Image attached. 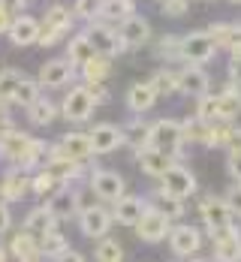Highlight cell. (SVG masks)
<instances>
[{
	"label": "cell",
	"instance_id": "obj_21",
	"mask_svg": "<svg viewBox=\"0 0 241 262\" xmlns=\"http://www.w3.org/2000/svg\"><path fill=\"white\" fill-rule=\"evenodd\" d=\"M205 33H208V39L214 42V49H229L232 54H241V27H235V25H211Z\"/></svg>",
	"mask_w": 241,
	"mask_h": 262
},
{
	"label": "cell",
	"instance_id": "obj_7",
	"mask_svg": "<svg viewBox=\"0 0 241 262\" xmlns=\"http://www.w3.org/2000/svg\"><path fill=\"white\" fill-rule=\"evenodd\" d=\"M70 9L67 6H52L49 12H46V25L39 27V39L36 42H42V46H54L67 30H70Z\"/></svg>",
	"mask_w": 241,
	"mask_h": 262
},
{
	"label": "cell",
	"instance_id": "obj_6",
	"mask_svg": "<svg viewBox=\"0 0 241 262\" xmlns=\"http://www.w3.org/2000/svg\"><path fill=\"white\" fill-rule=\"evenodd\" d=\"M91 193L103 202H118V199L127 196L124 193V178L118 172H108V169H97L91 175Z\"/></svg>",
	"mask_w": 241,
	"mask_h": 262
},
{
	"label": "cell",
	"instance_id": "obj_28",
	"mask_svg": "<svg viewBox=\"0 0 241 262\" xmlns=\"http://www.w3.org/2000/svg\"><path fill=\"white\" fill-rule=\"evenodd\" d=\"M27 190H30V181H27L18 169H15V172H9V175L3 178V184H0V196H3L6 202H15V199H21Z\"/></svg>",
	"mask_w": 241,
	"mask_h": 262
},
{
	"label": "cell",
	"instance_id": "obj_38",
	"mask_svg": "<svg viewBox=\"0 0 241 262\" xmlns=\"http://www.w3.org/2000/svg\"><path fill=\"white\" fill-rule=\"evenodd\" d=\"M148 130H151V127H148V124H142V121L136 118V121H130V127H127V130H121V133H124V142H127V145H133L136 151H139V148H145V145H148Z\"/></svg>",
	"mask_w": 241,
	"mask_h": 262
},
{
	"label": "cell",
	"instance_id": "obj_36",
	"mask_svg": "<svg viewBox=\"0 0 241 262\" xmlns=\"http://www.w3.org/2000/svg\"><path fill=\"white\" fill-rule=\"evenodd\" d=\"M81 76H84L87 84H103V79L108 76V57L97 54L94 60H87V63L81 67Z\"/></svg>",
	"mask_w": 241,
	"mask_h": 262
},
{
	"label": "cell",
	"instance_id": "obj_54",
	"mask_svg": "<svg viewBox=\"0 0 241 262\" xmlns=\"http://www.w3.org/2000/svg\"><path fill=\"white\" fill-rule=\"evenodd\" d=\"M57 262H84V256H81V253H76V250H67L63 256H57Z\"/></svg>",
	"mask_w": 241,
	"mask_h": 262
},
{
	"label": "cell",
	"instance_id": "obj_5",
	"mask_svg": "<svg viewBox=\"0 0 241 262\" xmlns=\"http://www.w3.org/2000/svg\"><path fill=\"white\" fill-rule=\"evenodd\" d=\"M91 154H94V151H91L87 133H67V136L60 139V145L49 151V163H52V160H73V163H81V160H87Z\"/></svg>",
	"mask_w": 241,
	"mask_h": 262
},
{
	"label": "cell",
	"instance_id": "obj_45",
	"mask_svg": "<svg viewBox=\"0 0 241 262\" xmlns=\"http://www.w3.org/2000/svg\"><path fill=\"white\" fill-rule=\"evenodd\" d=\"M178 49H181V36H163L160 46H157V54L166 57V60H175L178 57Z\"/></svg>",
	"mask_w": 241,
	"mask_h": 262
},
{
	"label": "cell",
	"instance_id": "obj_1",
	"mask_svg": "<svg viewBox=\"0 0 241 262\" xmlns=\"http://www.w3.org/2000/svg\"><path fill=\"white\" fill-rule=\"evenodd\" d=\"M0 154L9 160V163H15V166H18V172H25V169L36 166V163L42 160L46 148H42V142H39V139L12 130L9 124H0Z\"/></svg>",
	"mask_w": 241,
	"mask_h": 262
},
{
	"label": "cell",
	"instance_id": "obj_35",
	"mask_svg": "<svg viewBox=\"0 0 241 262\" xmlns=\"http://www.w3.org/2000/svg\"><path fill=\"white\" fill-rule=\"evenodd\" d=\"M94 256L97 262H124V247L115 238H100L94 247Z\"/></svg>",
	"mask_w": 241,
	"mask_h": 262
},
{
	"label": "cell",
	"instance_id": "obj_18",
	"mask_svg": "<svg viewBox=\"0 0 241 262\" xmlns=\"http://www.w3.org/2000/svg\"><path fill=\"white\" fill-rule=\"evenodd\" d=\"M136 160H139V166L148 172V175H154V178H163L175 163H172V157L169 154H163V151H157V148H151V145H145V148H139L136 151Z\"/></svg>",
	"mask_w": 241,
	"mask_h": 262
},
{
	"label": "cell",
	"instance_id": "obj_29",
	"mask_svg": "<svg viewBox=\"0 0 241 262\" xmlns=\"http://www.w3.org/2000/svg\"><path fill=\"white\" fill-rule=\"evenodd\" d=\"M130 15H136L133 0H103L100 3V18L106 21H124Z\"/></svg>",
	"mask_w": 241,
	"mask_h": 262
},
{
	"label": "cell",
	"instance_id": "obj_50",
	"mask_svg": "<svg viewBox=\"0 0 241 262\" xmlns=\"http://www.w3.org/2000/svg\"><path fill=\"white\" fill-rule=\"evenodd\" d=\"M229 175L241 184V154H229Z\"/></svg>",
	"mask_w": 241,
	"mask_h": 262
},
{
	"label": "cell",
	"instance_id": "obj_43",
	"mask_svg": "<svg viewBox=\"0 0 241 262\" xmlns=\"http://www.w3.org/2000/svg\"><path fill=\"white\" fill-rule=\"evenodd\" d=\"M54 187H63V184L57 181L49 169H46V172H39V175L30 181V190H33V193H49V190H54Z\"/></svg>",
	"mask_w": 241,
	"mask_h": 262
},
{
	"label": "cell",
	"instance_id": "obj_40",
	"mask_svg": "<svg viewBox=\"0 0 241 262\" xmlns=\"http://www.w3.org/2000/svg\"><path fill=\"white\" fill-rule=\"evenodd\" d=\"M181 139L184 142H199V145H205V139H208V124H202V121H187V124H181Z\"/></svg>",
	"mask_w": 241,
	"mask_h": 262
},
{
	"label": "cell",
	"instance_id": "obj_34",
	"mask_svg": "<svg viewBox=\"0 0 241 262\" xmlns=\"http://www.w3.org/2000/svg\"><path fill=\"white\" fill-rule=\"evenodd\" d=\"M151 88H154V94L157 97H166V94H178V73L175 70H157L154 73V79L148 81Z\"/></svg>",
	"mask_w": 241,
	"mask_h": 262
},
{
	"label": "cell",
	"instance_id": "obj_8",
	"mask_svg": "<svg viewBox=\"0 0 241 262\" xmlns=\"http://www.w3.org/2000/svg\"><path fill=\"white\" fill-rule=\"evenodd\" d=\"M163 193H169V196H175V199H184V196H193L196 193V178H193V172L184 169V166H172L166 175H163Z\"/></svg>",
	"mask_w": 241,
	"mask_h": 262
},
{
	"label": "cell",
	"instance_id": "obj_16",
	"mask_svg": "<svg viewBox=\"0 0 241 262\" xmlns=\"http://www.w3.org/2000/svg\"><path fill=\"white\" fill-rule=\"evenodd\" d=\"M148 211V202L142 196H124L115 202V211H112V220H118L121 226H136L142 220V214Z\"/></svg>",
	"mask_w": 241,
	"mask_h": 262
},
{
	"label": "cell",
	"instance_id": "obj_3",
	"mask_svg": "<svg viewBox=\"0 0 241 262\" xmlns=\"http://www.w3.org/2000/svg\"><path fill=\"white\" fill-rule=\"evenodd\" d=\"M214 42L208 39L205 30H196V33H187L181 36V49H178V57L187 60V67H199V63H208L214 57Z\"/></svg>",
	"mask_w": 241,
	"mask_h": 262
},
{
	"label": "cell",
	"instance_id": "obj_53",
	"mask_svg": "<svg viewBox=\"0 0 241 262\" xmlns=\"http://www.w3.org/2000/svg\"><path fill=\"white\" fill-rule=\"evenodd\" d=\"M6 229H9V211H6L3 202H0V235H3Z\"/></svg>",
	"mask_w": 241,
	"mask_h": 262
},
{
	"label": "cell",
	"instance_id": "obj_42",
	"mask_svg": "<svg viewBox=\"0 0 241 262\" xmlns=\"http://www.w3.org/2000/svg\"><path fill=\"white\" fill-rule=\"evenodd\" d=\"M196 121H202V124L217 121V97H211V94L199 97V105H196Z\"/></svg>",
	"mask_w": 241,
	"mask_h": 262
},
{
	"label": "cell",
	"instance_id": "obj_30",
	"mask_svg": "<svg viewBox=\"0 0 241 262\" xmlns=\"http://www.w3.org/2000/svg\"><path fill=\"white\" fill-rule=\"evenodd\" d=\"M39 241V253L42 256H49V259H57V256H63L67 250H70V241L60 235V232H49V235H42V238H36Z\"/></svg>",
	"mask_w": 241,
	"mask_h": 262
},
{
	"label": "cell",
	"instance_id": "obj_9",
	"mask_svg": "<svg viewBox=\"0 0 241 262\" xmlns=\"http://www.w3.org/2000/svg\"><path fill=\"white\" fill-rule=\"evenodd\" d=\"M169 217H163L160 211H154V208H148L145 214H142V220L136 223V232H139V238L142 241H163V238H169Z\"/></svg>",
	"mask_w": 241,
	"mask_h": 262
},
{
	"label": "cell",
	"instance_id": "obj_24",
	"mask_svg": "<svg viewBox=\"0 0 241 262\" xmlns=\"http://www.w3.org/2000/svg\"><path fill=\"white\" fill-rule=\"evenodd\" d=\"M9 250H12V256H15L18 262H39L42 259V253H39V241H36L33 235H27V232H18V235L12 238Z\"/></svg>",
	"mask_w": 241,
	"mask_h": 262
},
{
	"label": "cell",
	"instance_id": "obj_15",
	"mask_svg": "<svg viewBox=\"0 0 241 262\" xmlns=\"http://www.w3.org/2000/svg\"><path fill=\"white\" fill-rule=\"evenodd\" d=\"M151 36V25L142 18V15H130L121 21V30H118V39L124 42V49H136L142 42H148Z\"/></svg>",
	"mask_w": 241,
	"mask_h": 262
},
{
	"label": "cell",
	"instance_id": "obj_14",
	"mask_svg": "<svg viewBox=\"0 0 241 262\" xmlns=\"http://www.w3.org/2000/svg\"><path fill=\"white\" fill-rule=\"evenodd\" d=\"M87 139H91V151L94 154H112L118 145H124V133L118 130V127H112V124L94 127V130L87 133Z\"/></svg>",
	"mask_w": 241,
	"mask_h": 262
},
{
	"label": "cell",
	"instance_id": "obj_26",
	"mask_svg": "<svg viewBox=\"0 0 241 262\" xmlns=\"http://www.w3.org/2000/svg\"><path fill=\"white\" fill-rule=\"evenodd\" d=\"M54 229V217L49 214V208H33L30 214H27V220H25V232L27 235H49Z\"/></svg>",
	"mask_w": 241,
	"mask_h": 262
},
{
	"label": "cell",
	"instance_id": "obj_13",
	"mask_svg": "<svg viewBox=\"0 0 241 262\" xmlns=\"http://www.w3.org/2000/svg\"><path fill=\"white\" fill-rule=\"evenodd\" d=\"M94 105L97 103H94V97H91L87 88H73L67 94V100H63V115L70 121H87L91 112H94Z\"/></svg>",
	"mask_w": 241,
	"mask_h": 262
},
{
	"label": "cell",
	"instance_id": "obj_46",
	"mask_svg": "<svg viewBox=\"0 0 241 262\" xmlns=\"http://www.w3.org/2000/svg\"><path fill=\"white\" fill-rule=\"evenodd\" d=\"M187 12V0H163V15H184Z\"/></svg>",
	"mask_w": 241,
	"mask_h": 262
},
{
	"label": "cell",
	"instance_id": "obj_41",
	"mask_svg": "<svg viewBox=\"0 0 241 262\" xmlns=\"http://www.w3.org/2000/svg\"><path fill=\"white\" fill-rule=\"evenodd\" d=\"M229 133H232V127L223 124V121L208 124V139H205V145H208V148H223V145H229Z\"/></svg>",
	"mask_w": 241,
	"mask_h": 262
},
{
	"label": "cell",
	"instance_id": "obj_57",
	"mask_svg": "<svg viewBox=\"0 0 241 262\" xmlns=\"http://www.w3.org/2000/svg\"><path fill=\"white\" fill-rule=\"evenodd\" d=\"M232 3H241V0H232Z\"/></svg>",
	"mask_w": 241,
	"mask_h": 262
},
{
	"label": "cell",
	"instance_id": "obj_10",
	"mask_svg": "<svg viewBox=\"0 0 241 262\" xmlns=\"http://www.w3.org/2000/svg\"><path fill=\"white\" fill-rule=\"evenodd\" d=\"M87 36V42L94 46V52L103 54V57H112V54L124 52V42L118 39V30H112L106 25H91V30L84 33Z\"/></svg>",
	"mask_w": 241,
	"mask_h": 262
},
{
	"label": "cell",
	"instance_id": "obj_37",
	"mask_svg": "<svg viewBox=\"0 0 241 262\" xmlns=\"http://www.w3.org/2000/svg\"><path fill=\"white\" fill-rule=\"evenodd\" d=\"M27 115H30L33 124H52L54 115H57V108H54V103L49 100V97H39L36 103L27 105Z\"/></svg>",
	"mask_w": 241,
	"mask_h": 262
},
{
	"label": "cell",
	"instance_id": "obj_17",
	"mask_svg": "<svg viewBox=\"0 0 241 262\" xmlns=\"http://www.w3.org/2000/svg\"><path fill=\"white\" fill-rule=\"evenodd\" d=\"M211 238H214L217 262H241V235H238L235 226L232 229H223V232H217Z\"/></svg>",
	"mask_w": 241,
	"mask_h": 262
},
{
	"label": "cell",
	"instance_id": "obj_27",
	"mask_svg": "<svg viewBox=\"0 0 241 262\" xmlns=\"http://www.w3.org/2000/svg\"><path fill=\"white\" fill-rule=\"evenodd\" d=\"M157 103V94H154V88L151 84H133L130 91H127V105L133 108V112H148L151 105Z\"/></svg>",
	"mask_w": 241,
	"mask_h": 262
},
{
	"label": "cell",
	"instance_id": "obj_19",
	"mask_svg": "<svg viewBox=\"0 0 241 262\" xmlns=\"http://www.w3.org/2000/svg\"><path fill=\"white\" fill-rule=\"evenodd\" d=\"M178 94H190V97H205L208 94V76H205V70H199V67H184L181 73H178Z\"/></svg>",
	"mask_w": 241,
	"mask_h": 262
},
{
	"label": "cell",
	"instance_id": "obj_2",
	"mask_svg": "<svg viewBox=\"0 0 241 262\" xmlns=\"http://www.w3.org/2000/svg\"><path fill=\"white\" fill-rule=\"evenodd\" d=\"M148 145L157 148V151H163V154H169V157L178 154L181 145H184V139H181V124H178V121H169V118L151 124V130H148Z\"/></svg>",
	"mask_w": 241,
	"mask_h": 262
},
{
	"label": "cell",
	"instance_id": "obj_47",
	"mask_svg": "<svg viewBox=\"0 0 241 262\" xmlns=\"http://www.w3.org/2000/svg\"><path fill=\"white\" fill-rule=\"evenodd\" d=\"M229 79L241 88V54H232V60H229Z\"/></svg>",
	"mask_w": 241,
	"mask_h": 262
},
{
	"label": "cell",
	"instance_id": "obj_12",
	"mask_svg": "<svg viewBox=\"0 0 241 262\" xmlns=\"http://www.w3.org/2000/svg\"><path fill=\"white\" fill-rule=\"evenodd\" d=\"M169 244H172L175 256H193L202 247V235L196 226H175V229H169Z\"/></svg>",
	"mask_w": 241,
	"mask_h": 262
},
{
	"label": "cell",
	"instance_id": "obj_4",
	"mask_svg": "<svg viewBox=\"0 0 241 262\" xmlns=\"http://www.w3.org/2000/svg\"><path fill=\"white\" fill-rule=\"evenodd\" d=\"M199 214H202V220H205V226H208V232H211V235H217V232H223V229H232V226H235V214H232V208L226 205V199H214V196L202 199Z\"/></svg>",
	"mask_w": 241,
	"mask_h": 262
},
{
	"label": "cell",
	"instance_id": "obj_52",
	"mask_svg": "<svg viewBox=\"0 0 241 262\" xmlns=\"http://www.w3.org/2000/svg\"><path fill=\"white\" fill-rule=\"evenodd\" d=\"M229 154H241V130L229 133Z\"/></svg>",
	"mask_w": 241,
	"mask_h": 262
},
{
	"label": "cell",
	"instance_id": "obj_31",
	"mask_svg": "<svg viewBox=\"0 0 241 262\" xmlns=\"http://www.w3.org/2000/svg\"><path fill=\"white\" fill-rule=\"evenodd\" d=\"M154 211H160L163 217H181L184 214V199H175V196H169V193H163L157 190L154 193Z\"/></svg>",
	"mask_w": 241,
	"mask_h": 262
},
{
	"label": "cell",
	"instance_id": "obj_25",
	"mask_svg": "<svg viewBox=\"0 0 241 262\" xmlns=\"http://www.w3.org/2000/svg\"><path fill=\"white\" fill-rule=\"evenodd\" d=\"M238 115H241V94L235 88H226L223 94H217V121L229 124Z\"/></svg>",
	"mask_w": 241,
	"mask_h": 262
},
{
	"label": "cell",
	"instance_id": "obj_23",
	"mask_svg": "<svg viewBox=\"0 0 241 262\" xmlns=\"http://www.w3.org/2000/svg\"><path fill=\"white\" fill-rule=\"evenodd\" d=\"M49 214H52L54 220L57 217H70V214H79V208H76V190H70L67 184L63 187H57L54 190V196L49 199Z\"/></svg>",
	"mask_w": 241,
	"mask_h": 262
},
{
	"label": "cell",
	"instance_id": "obj_56",
	"mask_svg": "<svg viewBox=\"0 0 241 262\" xmlns=\"http://www.w3.org/2000/svg\"><path fill=\"white\" fill-rule=\"evenodd\" d=\"M193 262H208V259H193Z\"/></svg>",
	"mask_w": 241,
	"mask_h": 262
},
{
	"label": "cell",
	"instance_id": "obj_22",
	"mask_svg": "<svg viewBox=\"0 0 241 262\" xmlns=\"http://www.w3.org/2000/svg\"><path fill=\"white\" fill-rule=\"evenodd\" d=\"M70 79H73V63L70 60H49L39 73V84H46V88H63Z\"/></svg>",
	"mask_w": 241,
	"mask_h": 262
},
{
	"label": "cell",
	"instance_id": "obj_55",
	"mask_svg": "<svg viewBox=\"0 0 241 262\" xmlns=\"http://www.w3.org/2000/svg\"><path fill=\"white\" fill-rule=\"evenodd\" d=\"M0 262H6V250L3 247H0Z\"/></svg>",
	"mask_w": 241,
	"mask_h": 262
},
{
	"label": "cell",
	"instance_id": "obj_33",
	"mask_svg": "<svg viewBox=\"0 0 241 262\" xmlns=\"http://www.w3.org/2000/svg\"><path fill=\"white\" fill-rule=\"evenodd\" d=\"M25 79V76H18L15 70H6V73H0V115L6 112V105L12 103V97H15V88H18V81Z\"/></svg>",
	"mask_w": 241,
	"mask_h": 262
},
{
	"label": "cell",
	"instance_id": "obj_11",
	"mask_svg": "<svg viewBox=\"0 0 241 262\" xmlns=\"http://www.w3.org/2000/svg\"><path fill=\"white\" fill-rule=\"evenodd\" d=\"M79 226H81V232H84L87 238H106V232L112 229V211L100 208V205L81 211L79 214Z\"/></svg>",
	"mask_w": 241,
	"mask_h": 262
},
{
	"label": "cell",
	"instance_id": "obj_32",
	"mask_svg": "<svg viewBox=\"0 0 241 262\" xmlns=\"http://www.w3.org/2000/svg\"><path fill=\"white\" fill-rule=\"evenodd\" d=\"M97 57V52H94V46L87 42V36L81 33V36H76L73 42H70V63L73 67H84L87 60H94Z\"/></svg>",
	"mask_w": 241,
	"mask_h": 262
},
{
	"label": "cell",
	"instance_id": "obj_39",
	"mask_svg": "<svg viewBox=\"0 0 241 262\" xmlns=\"http://www.w3.org/2000/svg\"><path fill=\"white\" fill-rule=\"evenodd\" d=\"M39 100V84L30 79H21L18 81V88H15V97H12V103H21V105H30Z\"/></svg>",
	"mask_w": 241,
	"mask_h": 262
},
{
	"label": "cell",
	"instance_id": "obj_48",
	"mask_svg": "<svg viewBox=\"0 0 241 262\" xmlns=\"http://www.w3.org/2000/svg\"><path fill=\"white\" fill-rule=\"evenodd\" d=\"M87 91H91V97H94V103H106L108 100V91L103 88V84H84Z\"/></svg>",
	"mask_w": 241,
	"mask_h": 262
},
{
	"label": "cell",
	"instance_id": "obj_51",
	"mask_svg": "<svg viewBox=\"0 0 241 262\" xmlns=\"http://www.w3.org/2000/svg\"><path fill=\"white\" fill-rule=\"evenodd\" d=\"M12 18H15V15H12V12H9V9H6L3 3H0V33H6V30H9Z\"/></svg>",
	"mask_w": 241,
	"mask_h": 262
},
{
	"label": "cell",
	"instance_id": "obj_49",
	"mask_svg": "<svg viewBox=\"0 0 241 262\" xmlns=\"http://www.w3.org/2000/svg\"><path fill=\"white\" fill-rule=\"evenodd\" d=\"M226 205L232 208V214H238V217H241V184L229 193V202H226Z\"/></svg>",
	"mask_w": 241,
	"mask_h": 262
},
{
	"label": "cell",
	"instance_id": "obj_44",
	"mask_svg": "<svg viewBox=\"0 0 241 262\" xmlns=\"http://www.w3.org/2000/svg\"><path fill=\"white\" fill-rule=\"evenodd\" d=\"M100 3H103V0H76V15L84 18V21L100 18Z\"/></svg>",
	"mask_w": 241,
	"mask_h": 262
},
{
	"label": "cell",
	"instance_id": "obj_20",
	"mask_svg": "<svg viewBox=\"0 0 241 262\" xmlns=\"http://www.w3.org/2000/svg\"><path fill=\"white\" fill-rule=\"evenodd\" d=\"M6 33H9L12 46H30V42L39 39V21L30 18V15H15Z\"/></svg>",
	"mask_w": 241,
	"mask_h": 262
}]
</instances>
